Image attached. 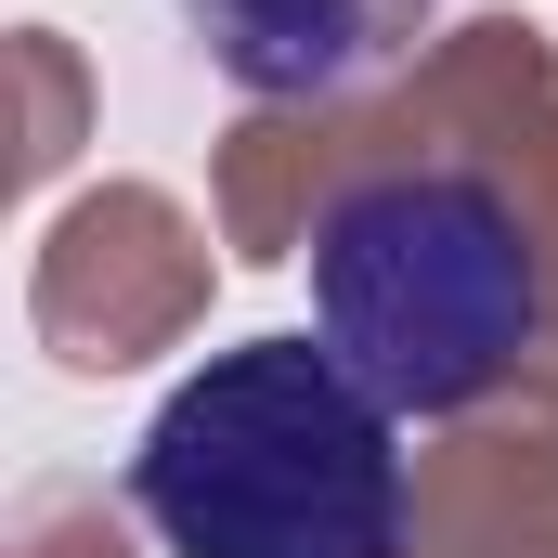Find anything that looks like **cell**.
I'll use <instances>...</instances> for the list:
<instances>
[{"label":"cell","mask_w":558,"mask_h":558,"mask_svg":"<svg viewBox=\"0 0 558 558\" xmlns=\"http://www.w3.org/2000/svg\"><path fill=\"white\" fill-rule=\"evenodd\" d=\"M131 507L169 558H403L416 533L390 403L325 338L208 351L143 416Z\"/></svg>","instance_id":"obj_1"},{"label":"cell","mask_w":558,"mask_h":558,"mask_svg":"<svg viewBox=\"0 0 558 558\" xmlns=\"http://www.w3.org/2000/svg\"><path fill=\"white\" fill-rule=\"evenodd\" d=\"M182 39L260 105H351L403 78L454 0H169Z\"/></svg>","instance_id":"obj_3"},{"label":"cell","mask_w":558,"mask_h":558,"mask_svg":"<svg viewBox=\"0 0 558 558\" xmlns=\"http://www.w3.org/2000/svg\"><path fill=\"white\" fill-rule=\"evenodd\" d=\"M312 338L390 416H468L546 338V247L481 169H377L312 221Z\"/></svg>","instance_id":"obj_2"}]
</instances>
